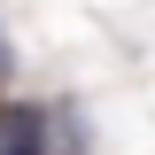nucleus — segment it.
Returning <instances> with one entry per match:
<instances>
[{
	"label": "nucleus",
	"mask_w": 155,
	"mask_h": 155,
	"mask_svg": "<svg viewBox=\"0 0 155 155\" xmlns=\"http://www.w3.org/2000/svg\"><path fill=\"white\" fill-rule=\"evenodd\" d=\"M54 124L39 101H0V155H47Z\"/></svg>",
	"instance_id": "obj_1"
},
{
	"label": "nucleus",
	"mask_w": 155,
	"mask_h": 155,
	"mask_svg": "<svg viewBox=\"0 0 155 155\" xmlns=\"http://www.w3.org/2000/svg\"><path fill=\"white\" fill-rule=\"evenodd\" d=\"M8 70H16V54H8V39H0V78H8Z\"/></svg>",
	"instance_id": "obj_2"
}]
</instances>
